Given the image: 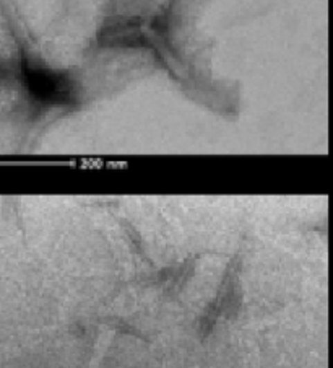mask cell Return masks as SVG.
<instances>
[{
  "mask_svg": "<svg viewBox=\"0 0 333 368\" xmlns=\"http://www.w3.org/2000/svg\"><path fill=\"white\" fill-rule=\"evenodd\" d=\"M28 88L39 100L55 101L72 96V87L67 78L46 71H33L28 73Z\"/></svg>",
  "mask_w": 333,
  "mask_h": 368,
  "instance_id": "obj_1",
  "label": "cell"
}]
</instances>
